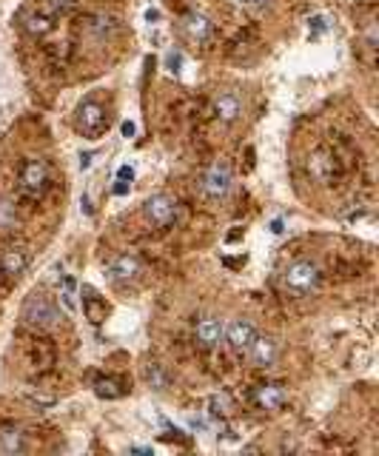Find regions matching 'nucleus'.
<instances>
[{
	"label": "nucleus",
	"mask_w": 379,
	"mask_h": 456,
	"mask_svg": "<svg viewBox=\"0 0 379 456\" xmlns=\"http://www.w3.org/2000/svg\"><path fill=\"white\" fill-rule=\"evenodd\" d=\"M319 282H322V274L311 260H297L282 274V288L288 294H294V297H305L311 291H317Z\"/></svg>",
	"instance_id": "obj_1"
},
{
	"label": "nucleus",
	"mask_w": 379,
	"mask_h": 456,
	"mask_svg": "<svg viewBox=\"0 0 379 456\" xmlns=\"http://www.w3.org/2000/svg\"><path fill=\"white\" fill-rule=\"evenodd\" d=\"M23 322L35 325V328H52L57 319H60V311L52 299H46L43 294H32V297L23 302Z\"/></svg>",
	"instance_id": "obj_2"
},
{
	"label": "nucleus",
	"mask_w": 379,
	"mask_h": 456,
	"mask_svg": "<svg viewBox=\"0 0 379 456\" xmlns=\"http://www.w3.org/2000/svg\"><path fill=\"white\" fill-rule=\"evenodd\" d=\"M108 126V114L106 108L97 103V100H86V103H80L77 108V132L83 134V137H100V134L106 132Z\"/></svg>",
	"instance_id": "obj_3"
},
{
	"label": "nucleus",
	"mask_w": 379,
	"mask_h": 456,
	"mask_svg": "<svg viewBox=\"0 0 379 456\" xmlns=\"http://www.w3.org/2000/svg\"><path fill=\"white\" fill-rule=\"evenodd\" d=\"M143 214L154 228H166L177 217V200L168 197V194H154V197H149L143 202Z\"/></svg>",
	"instance_id": "obj_4"
},
{
	"label": "nucleus",
	"mask_w": 379,
	"mask_h": 456,
	"mask_svg": "<svg viewBox=\"0 0 379 456\" xmlns=\"http://www.w3.org/2000/svg\"><path fill=\"white\" fill-rule=\"evenodd\" d=\"M231 188V168L228 163H214L203 174V194L208 200H222Z\"/></svg>",
	"instance_id": "obj_5"
},
{
	"label": "nucleus",
	"mask_w": 379,
	"mask_h": 456,
	"mask_svg": "<svg viewBox=\"0 0 379 456\" xmlns=\"http://www.w3.org/2000/svg\"><path fill=\"white\" fill-rule=\"evenodd\" d=\"M46 183H49V168L43 160H26L20 168V188L32 197H40L46 191Z\"/></svg>",
	"instance_id": "obj_6"
},
{
	"label": "nucleus",
	"mask_w": 379,
	"mask_h": 456,
	"mask_svg": "<svg viewBox=\"0 0 379 456\" xmlns=\"http://www.w3.org/2000/svg\"><path fill=\"white\" fill-rule=\"evenodd\" d=\"M251 399H254V405L257 408H263V411H277V408L285 405L288 391H285L282 385H277V382H268V385H257L254 394H251Z\"/></svg>",
	"instance_id": "obj_7"
},
{
	"label": "nucleus",
	"mask_w": 379,
	"mask_h": 456,
	"mask_svg": "<svg viewBox=\"0 0 379 456\" xmlns=\"http://www.w3.org/2000/svg\"><path fill=\"white\" fill-rule=\"evenodd\" d=\"M225 339H228V345L234 348V351H242L245 354L248 348H251V342H254L257 331H254V325L248 322V319H234V322L225 328V333H222Z\"/></svg>",
	"instance_id": "obj_8"
},
{
	"label": "nucleus",
	"mask_w": 379,
	"mask_h": 456,
	"mask_svg": "<svg viewBox=\"0 0 379 456\" xmlns=\"http://www.w3.org/2000/svg\"><path fill=\"white\" fill-rule=\"evenodd\" d=\"M137 274H140V260L134 254H120L117 260H111L106 268V277L111 282H129V280H134Z\"/></svg>",
	"instance_id": "obj_9"
},
{
	"label": "nucleus",
	"mask_w": 379,
	"mask_h": 456,
	"mask_svg": "<svg viewBox=\"0 0 379 456\" xmlns=\"http://www.w3.org/2000/svg\"><path fill=\"white\" fill-rule=\"evenodd\" d=\"M214 114L220 117L222 123H234L239 114H242V100H239V94H234V91L217 94V100H214Z\"/></svg>",
	"instance_id": "obj_10"
},
{
	"label": "nucleus",
	"mask_w": 379,
	"mask_h": 456,
	"mask_svg": "<svg viewBox=\"0 0 379 456\" xmlns=\"http://www.w3.org/2000/svg\"><path fill=\"white\" fill-rule=\"evenodd\" d=\"M248 354H251V362H254V365L268 368V365H274V360H277V342H274L271 336H254Z\"/></svg>",
	"instance_id": "obj_11"
},
{
	"label": "nucleus",
	"mask_w": 379,
	"mask_h": 456,
	"mask_svg": "<svg viewBox=\"0 0 379 456\" xmlns=\"http://www.w3.org/2000/svg\"><path fill=\"white\" fill-rule=\"evenodd\" d=\"M183 29L194 43H205V40L211 37V20L203 18V15H197V12H191V15L183 18Z\"/></svg>",
	"instance_id": "obj_12"
},
{
	"label": "nucleus",
	"mask_w": 379,
	"mask_h": 456,
	"mask_svg": "<svg viewBox=\"0 0 379 456\" xmlns=\"http://www.w3.org/2000/svg\"><path fill=\"white\" fill-rule=\"evenodd\" d=\"M29 257L23 248H6L0 251V274H9V277H18L23 268H26Z\"/></svg>",
	"instance_id": "obj_13"
},
{
	"label": "nucleus",
	"mask_w": 379,
	"mask_h": 456,
	"mask_svg": "<svg viewBox=\"0 0 379 456\" xmlns=\"http://www.w3.org/2000/svg\"><path fill=\"white\" fill-rule=\"evenodd\" d=\"M222 333H225V328H222V322L220 319H214V316H208V319H203V322H197V339L203 342L205 348L220 345Z\"/></svg>",
	"instance_id": "obj_14"
},
{
	"label": "nucleus",
	"mask_w": 379,
	"mask_h": 456,
	"mask_svg": "<svg viewBox=\"0 0 379 456\" xmlns=\"http://www.w3.org/2000/svg\"><path fill=\"white\" fill-rule=\"evenodd\" d=\"M308 171L317 180H331L334 177V160H331V154H325V151H314L311 154V160H308Z\"/></svg>",
	"instance_id": "obj_15"
},
{
	"label": "nucleus",
	"mask_w": 379,
	"mask_h": 456,
	"mask_svg": "<svg viewBox=\"0 0 379 456\" xmlns=\"http://www.w3.org/2000/svg\"><path fill=\"white\" fill-rule=\"evenodd\" d=\"M83 294H86V297H83V308H86V316H88V319H91L94 325H100L103 319H106V302H103V299H100L91 288H83Z\"/></svg>",
	"instance_id": "obj_16"
},
{
	"label": "nucleus",
	"mask_w": 379,
	"mask_h": 456,
	"mask_svg": "<svg viewBox=\"0 0 379 456\" xmlns=\"http://www.w3.org/2000/svg\"><path fill=\"white\" fill-rule=\"evenodd\" d=\"M23 29H26L29 35H49L52 32V18H46V15H40V12H35V15H26L23 18Z\"/></svg>",
	"instance_id": "obj_17"
},
{
	"label": "nucleus",
	"mask_w": 379,
	"mask_h": 456,
	"mask_svg": "<svg viewBox=\"0 0 379 456\" xmlns=\"http://www.w3.org/2000/svg\"><path fill=\"white\" fill-rule=\"evenodd\" d=\"M146 382H149L154 391H166V388H168V377H166V371H163V365L151 362L149 368H146Z\"/></svg>",
	"instance_id": "obj_18"
},
{
	"label": "nucleus",
	"mask_w": 379,
	"mask_h": 456,
	"mask_svg": "<svg viewBox=\"0 0 379 456\" xmlns=\"http://www.w3.org/2000/svg\"><path fill=\"white\" fill-rule=\"evenodd\" d=\"M0 450L3 453H20L23 450V439L18 430H0Z\"/></svg>",
	"instance_id": "obj_19"
},
{
	"label": "nucleus",
	"mask_w": 379,
	"mask_h": 456,
	"mask_svg": "<svg viewBox=\"0 0 379 456\" xmlns=\"http://www.w3.org/2000/svg\"><path fill=\"white\" fill-rule=\"evenodd\" d=\"M71 3H74V0H40L37 12L46 15V18H57V15H63V12L69 9Z\"/></svg>",
	"instance_id": "obj_20"
},
{
	"label": "nucleus",
	"mask_w": 379,
	"mask_h": 456,
	"mask_svg": "<svg viewBox=\"0 0 379 456\" xmlns=\"http://www.w3.org/2000/svg\"><path fill=\"white\" fill-rule=\"evenodd\" d=\"M94 391H97V396H103V399H120V396H123V388L117 385L114 379H97V382H94Z\"/></svg>",
	"instance_id": "obj_21"
},
{
	"label": "nucleus",
	"mask_w": 379,
	"mask_h": 456,
	"mask_svg": "<svg viewBox=\"0 0 379 456\" xmlns=\"http://www.w3.org/2000/svg\"><path fill=\"white\" fill-rule=\"evenodd\" d=\"M60 302H63V308H66L69 314H74V311H77V302H74V280H71V277H66V280H63Z\"/></svg>",
	"instance_id": "obj_22"
},
{
	"label": "nucleus",
	"mask_w": 379,
	"mask_h": 456,
	"mask_svg": "<svg viewBox=\"0 0 379 456\" xmlns=\"http://www.w3.org/2000/svg\"><path fill=\"white\" fill-rule=\"evenodd\" d=\"M88 29H91L94 35H100V37H103L106 32H111V29H114V20L108 18V15H97V18L91 20V26H88Z\"/></svg>",
	"instance_id": "obj_23"
},
{
	"label": "nucleus",
	"mask_w": 379,
	"mask_h": 456,
	"mask_svg": "<svg viewBox=\"0 0 379 456\" xmlns=\"http://www.w3.org/2000/svg\"><path fill=\"white\" fill-rule=\"evenodd\" d=\"M15 225V205H12V202H0V228H3V231H6V228H12Z\"/></svg>",
	"instance_id": "obj_24"
},
{
	"label": "nucleus",
	"mask_w": 379,
	"mask_h": 456,
	"mask_svg": "<svg viewBox=\"0 0 379 456\" xmlns=\"http://www.w3.org/2000/svg\"><path fill=\"white\" fill-rule=\"evenodd\" d=\"M180 66H183V52H168L166 54V69L168 71H180Z\"/></svg>",
	"instance_id": "obj_25"
},
{
	"label": "nucleus",
	"mask_w": 379,
	"mask_h": 456,
	"mask_svg": "<svg viewBox=\"0 0 379 456\" xmlns=\"http://www.w3.org/2000/svg\"><path fill=\"white\" fill-rule=\"evenodd\" d=\"M308 23H311V29H317V32H322V29H328V20L322 18V15H314V18H311Z\"/></svg>",
	"instance_id": "obj_26"
},
{
	"label": "nucleus",
	"mask_w": 379,
	"mask_h": 456,
	"mask_svg": "<svg viewBox=\"0 0 379 456\" xmlns=\"http://www.w3.org/2000/svg\"><path fill=\"white\" fill-rule=\"evenodd\" d=\"M365 37H368V46L373 49V46H376V23H368V32H365Z\"/></svg>",
	"instance_id": "obj_27"
},
{
	"label": "nucleus",
	"mask_w": 379,
	"mask_h": 456,
	"mask_svg": "<svg viewBox=\"0 0 379 456\" xmlns=\"http://www.w3.org/2000/svg\"><path fill=\"white\" fill-rule=\"evenodd\" d=\"M120 132H123V137H134V132H137V129H134V123H132V120H123Z\"/></svg>",
	"instance_id": "obj_28"
},
{
	"label": "nucleus",
	"mask_w": 379,
	"mask_h": 456,
	"mask_svg": "<svg viewBox=\"0 0 379 456\" xmlns=\"http://www.w3.org/2000/svg\"><path fill=\"white\" fill-rule=\"evenodd\" d=\"M91 160H94V151H83V154H80V168H88Z\"/></svg>",
	"instance_id": "obj_29"
},
{
	"label": "nucleus",
	"mask_w": 379,
	"mask_h": 456,
	"mask_svg": "<svg viewBox=\"0 0 379 456\" xmlns=\"http://www.w3.org/2000/svg\"><path fill=\"white\" fill-rule=\"evenodd\" d=\"M117 177H120V180H132V177H134L132 166H120V171H117Z\"/></svg>",
	"instance_id": "obj_30"
},
{
	"label": "nucleus",
	"mask_w": 379,
	"mask_h": 456,
	"mask_svg": "<svg viewBox=\"0 0 379 456\" xmlns=\"http://www.w3.org/2000/svg\"><path fill=\"white\" fill-rule=\"evenodd\" d=\"M114 194H117V197H125V194H129V183H125V180H120V183L114 185Z\"/></svg>",
	"instance_id": "obj_31"
},
{
	"label": "nucleus",
	"mask_w": 379,
	"mask_h": 456,
	"mask_svg": "<svg viewBox=\"0 0 379 456\" xmlns=\"http://www.w3.org/2000/svg\"><path fill=\"white\" fill-rule=\"evenodd\" d=\"M80 205H83V214H91V202H88V194H83Z\"/></svg>",
	"instance_id": "obj_32"
},
{
	"label": "nucleus",
	"mask_w": 379,
	"mask_h": 456,
	"mask_svg": "<svg viewBox=\"0 0 379 456\" xmlns=\"http://www.w3.org/2000/svg\"><path fill=\"white\" fill-rule=\"evenodd\" d=\"M282 231V219H274L271 222V234H280Z\"/></svg>",
	"instance_id": "obj_33"
},
{
	"label": "nucleus",
	"mask_w": 379,
	"mask_h": 456,
	"mask_svg": "<svg viewBox=\"0 0 379 456\" xmlns=\"http://www.w3.org/2000/svg\"><path fill=\"white\" fill-rule=\"evenodd\" d=\"M146 20H160V12L157 9H149V12H146Z\"/></svg>",
	"instance_id": "obj_34"
},
{
	"label": "nucleus",
	"mask_w": 379,
	"mask_h": 456,
	"mask_svg": "<svg viewBox=\"0 0 379 456\" xmlns=\"http://www.w3.org/2000/svg\"><path fill=\"white\" fill-rule=\"evenodd\" d=\"M239 3H245V6H263V3H268V0H239Z\"/></svg>",
	"instance_id": "obj_35"
}]
</instances>
